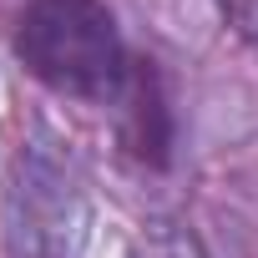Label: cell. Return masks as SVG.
<instances>
[{"instance_id":"6da1fadb","label":"cell","mask_w":258,"mask_h":258,"mask_svg":"<svg viewBox=\"0 0 258 258\" xmlns=\"http://www.w3.org/2000/svg\"><path fill=\"white\" fill-rule=\"evenodd\" d=\"M16 51L66 96H106L121 81V36L101 0H36L21 16Z\"/></svg>"}]
</instances>
